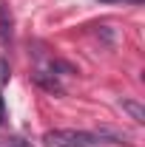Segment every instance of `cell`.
I'll return each instance as SVG.
<instances>
[{
    "mask_svg": "<svg viewBox=\"0 0 145 147\" xmlns=\"http://www.w3.org/2000/svg\"><path fill=\"white\" fill-rule=\"evenodd\" d=\"M43 142L49 147H97L100 139L88 133V130H74V127H60V130H49L43 136Z\"/></svg>",
    "mask_w": 145,
    "mask_h": 147,
    "instance_id": "6da1fadb",
    "label": "cell"
},
{
    "mask_svg": "<svg viewBox=\"0 0 145 147\" xmlns=\"http://www.w3.org/2000/svg\"><path fill=\"white\" fill-rule=\"evenodd\" d=\"M14 37V17H12V9L6 6V0H0V42L9 45Z\"/></svg>",
    "mask_w": 145,
    "mask_h": 147,
    "instance_id": "7a4b0ae2",
    "label": "cell"
},
{
    "mask_svg": "<svg viewBox=\"0 0 145 147\" xmlns=\"http://www.w3.org/2000/svg\"><path fill=\"white\" fill-rule=\"evenodd\" d=\"M100 142H111V144H131V133L128 130H120V127H108V125H103V127H97L94 133Z\"/></svg>",
    "mask_w": 145,
    "mask_h": 147,
    "instance_id": "3957f363",
    "label": "cell"
},
{
    "mask_svg": "<svg viewBox=\"0 0 145 147\" xmlns=\"http://www.w3.org/2000/svg\"><path fill=\"white\" fill-rule=\"evenodd\" d=\"M122 110H125L137 125H142V122H145V108L140 105V102H134V99H122Z\"/></svg>",
    "mask_w": 145,
    "mask_h": 147,
    "instance_id": "277c9868",
    "label": "cell"
},
{
    "mask_svg": "<svg viewBox=\"0 0 145 147\" xmlns=\"http://www.w3.org/2000/svg\"><path fill=\"white\" fill-rule=\"evenodd\" d=\"M34 79H37V85H43L46 91H51V93H57V96H63V85L57 82V76H49V74H34Z\"/></svg>",
    "mask_w": 145,
    "mask_h": 147,
    "instance_id": "5b68a950",
    "label": "cell"
},
{
    "mask_svg": "<svg viewBox=\"0 0 145 147\" xmlns=\"http://www.w3.org/2000/svg\"><path fill=\"white\" fill-rule=\"evenodd\" d=\"M0 147H26V144H20V139H9V142H0Z\"/></svg>",
    "mask_w": 145,
    "mask_h": 147,
    "instance_id": "8992f818",
    "label": "cell"
},
{
    "mask_svg": "<svg viewBox=\"0 0 145 147\" xmlns=\"http://www.w3.org/2000/svg\"><path fill=\"white\" fill-rule=\"evenodd\" d=\"M3 119H6V102H3V96H0V125H3Z\"/></svg>",
    "mask_w": 145,
    "mask_h": 147,
    "instance_id": "52a82bcc",
    "label": "cell"
},
{
    "mask_svg": "<svg viewBox=\"0 0 145 147\" xmlns=\"http://www.w3.org/2000/svg\"><path fill=\"white\" fill-rule=\"evenodd\" d=\"M97 3H114V0H97Z\"/></svg>",
    "mask_w": 145,
    "mask_h": 147,
    "instance_id": "ba28073f",
    "label": "cell"
},
{
    "mask_svg": "<svg viewBox=\"0 0 145 147\" xmlns=\"http://www.w3.org/2000/svg\"><path fill=\"white\" fill-rule=\"evenodd\" d=\"M131 3H142V0H131Z\"/></svg>",
    "mask_w": 145,
    "mask_h": 147,
    "instance_id": "9c48e42d",
    "label": "cell"
}]
</instances>
